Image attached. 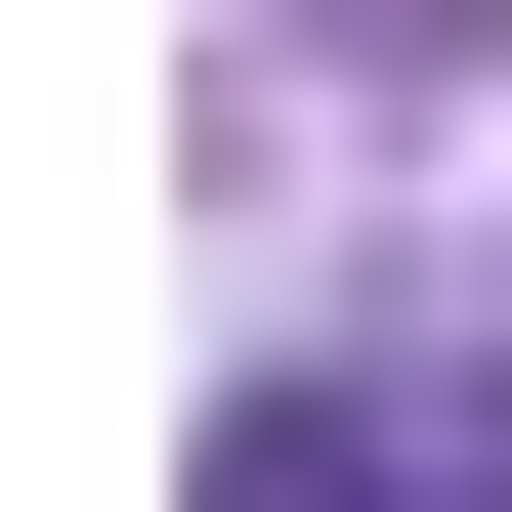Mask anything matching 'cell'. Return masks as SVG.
Wrapping results in <instances>:
<instances>
[{
    "mask_svg": "<svg viewBox=\"0 0 512 512\" xmlns=\"http://www.w3.org/2000/svg\"><path fill=\"white\" fill-rule=\"evenodd\" d=\"M214 512H512V427H384V384H256Z\"/></svg>",
    "mask_w": 512,
    "mask_h": 512,
    "instance_id": "cell-1",
    "label": "cell"
}]
</instances>
